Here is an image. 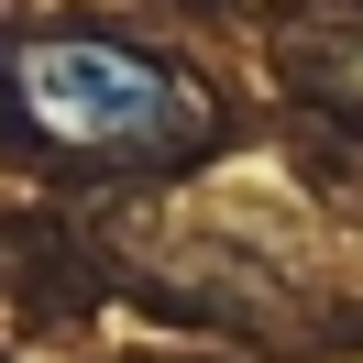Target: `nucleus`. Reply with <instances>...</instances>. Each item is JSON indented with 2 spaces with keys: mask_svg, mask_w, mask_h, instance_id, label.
Here are the masks:
<instances>
[{
  "mask_svg": "<svg viewBox=\"0 0 363 363\" xmlns=\"http://www.w3.org/2000/svg\"><path fill=\"white\" fill-rule=\"evenodd\" d=\"M330 77H341V99H363V45H352V55H341V67H330Z\"/></svg>",
  "mask_w": 363,
  "mask_h": 363,
  "instance_id": "nucleus-2",
  "label": "nucleus"
},
{
  "mask_svg": "<svg viewBox=\"0 0 363 363\" xmlns=\"http://www.w3.org/2000/svg\"><path fill=\"white\" fill-rule=\"evenodd\" d=\"M11 77L55 143H177L187 133V89L111 33H45V45H23Z\"/></svg>",
  "mask_w": 363,
  "mask_h": 363,
  "instance_id": "nucleus-1",
  "label": "nucleus"
}]
</instances>
